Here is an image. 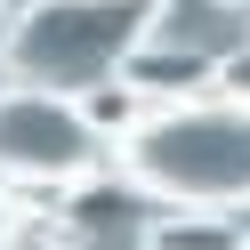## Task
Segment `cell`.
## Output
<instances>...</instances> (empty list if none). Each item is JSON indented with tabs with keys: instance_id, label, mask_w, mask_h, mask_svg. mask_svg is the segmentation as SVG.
Returning <instances> with one entry per match:
<instances>
[{
	"instance_id": "obj_8",
	"label": "cell",
	"mask_w": 250,
	"mask_h": 250,
	"mask_svg": "<svg viewBox=\"0 0 250 250\" xmlns=\"http://www.w3.org/2000/svg\"><path fill=\"white\" fill-rule=\"evenodd\" d=\"M0 24H8V0H0Z\"/></svg>"
},
{
	"instance_id": "obj_5",
	"label": "cell",
	"mask_w": 250,
	"mask_h": 250,
	"mask_svg": "<svg viewBox=\"0 0 250 250\" xmlns=\"http://www.w3.org/2000/svg\"><path fill=\"white\" fill-rule=\"evenodd\" d=\"M218 97H234V105H250V49H234L226 65H218Z\"/></svg>"
},
{
	"instance_id": "obj_6",
	"label": "cell",
	"mask_w": 250,
	"mask_h": 250,
	"mask_svg": "<svg viewBox=\"0 0 250 250\" xmlns=\"http://www.w3.org/2000/svg\"><path fill=\"white\" fill-rule=\"evenodd\" d=\"M8 242H17V202L0 194V250H8Z\"/></svg>"
},
{
	"instance_id": "obj_7",
	"label": "cell",
	"mask_w": 250,
	"mask_h": 250,
	"mask_svg": "<svg viewBox=\"0 0 250 250\" xmlns=\"http://www.w3.org/2000/svg\"><path fill=\"white\" fill-rule=\"evenodd\" d=\"M218 8H250V0H218Z\"/></svg>"
},
{
	"instance_id": "obj_4",
	"label": "cell",
	"mask_w": 250,
	"mask_h": 250,
	"mask_svg": "<svg viewBox=\"0 0 250 250\" xmlns=\"http://www.w3.org/2000/svg\"><path fill=\"white\" fill-rule=\"evenodd\" d=\"M146 250H242V234H234L218 210H169L162 226L146 234Z\"/></svg>"
},
{
	"instance_id": "obj_2",
	"label": "cell",
	"mask_w": 250,
	"mask_h": 250,
	"mask_svg": "<svg viewBox=\"0 0 250 250\" xmlns=\"http://www.w3.org/2000/svg\"><path fill=\"white\" fill-rule=\"evenodd\" d=\"M121 169L137 194L169 210H242L250 202V105L234 97H178L121 137Z\"/></svg>"
},
{
	"instance_id": "obj_9",
	"label": "cell",
	"mask_w": 250,
	"mask_h": 250,
	"mask_svg": "<svg viewBox=\"0 0 250 250\" xmlns=\"http://www.w3.org/2000/svg\"><path fill=\"white\" fill-rule=\"evenodd\" d=\"M242 250H250V234H242Z\"/></svg>"
},
{
	"instance_id": "obj_3",
	"label": "cell",
	"mask_w": 250,
	"mask_h": 250,
	"mask_svg": "<svg viewBox=\"0 0 250 250\" xmlns=\"http://www.w3.org/2000/svg\"><path fill=\"white\" fill-rule=\"evenodd\" d=\"M105 162V129L81 97L0 81V186H81Z\"/></svg>"
},
{
	"instance_id": "obj_1",
	"label": "cell",
	"mask_w": 250,
	"mask_h": 250,
	"mask_svg": "<svg viewBox=\"0 0 250 250\" xmlns=\"http://www.w3.org/2000/svg\"><path fill=\"white\" fill-rule=\"evenodd\" d=\"M153 24H162V0H24L0 65L24 89L97 105L113 81H129Z\"/></svg>"
}]
</instances>
